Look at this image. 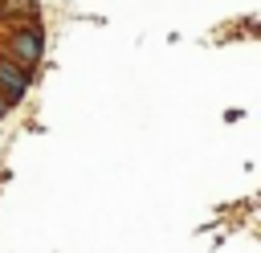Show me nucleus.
Segmentation results:
<instances>
[{"label":"nucleus","mask_w":261,"mask_h":253,"mask_svg":"<svg viewBox=\"0 0 261 253\" xmlns=\"http://www.w3.org/2000/svg\"><path fill=\"white\" fill-rule=\"evenodd\" d=\"M29 0H0V16H16V8H24Z\"/></svg>","instance_id":"7ed1b4c3"},{"label":"nucleus","mask_w":261,"mask_h":253,"mask_svg":"<svg viewBox=\"0 0 261 253\" xmlns=\"http://www.w3.org/2000/svg\"><path fill=\"white\" fill-rule=\"evenodd\" d=\"M0 86L8 90V98H20V94H24V86H29V78H24V69H20V65H12L8 57H0Z\"/></svg>","instance_id":"f03ea898"},{"label":"nucleus","mask_w":261,"mask_h":253,"mask_svg":"<svg viewBox=\"0 0 261 253\" xmlns=\"http://www.w3.org/2000/svg\"><path fill=\"white\" fill-rule=\"evenodd\" d=\"M8 45H12V53H16L24 65L41 57V33H29V29H24V33H12V41H8Z\"/></svg>","instance_id":"f257e3e1"},{"label":"nucleus","mask_w":261,"mask_h":253,"mask_svg":"<svg viewBox=\"0 0 261 253\" xmlns=\"http://www.w3.org/2000/svg\"><path fill=\"white\" fill-rule=\"evenodd\" d=\"M4 110H8V102H4V98H0V114H4Z\"/></svg>","instance_id":"20e7f679"}]
</instances>
